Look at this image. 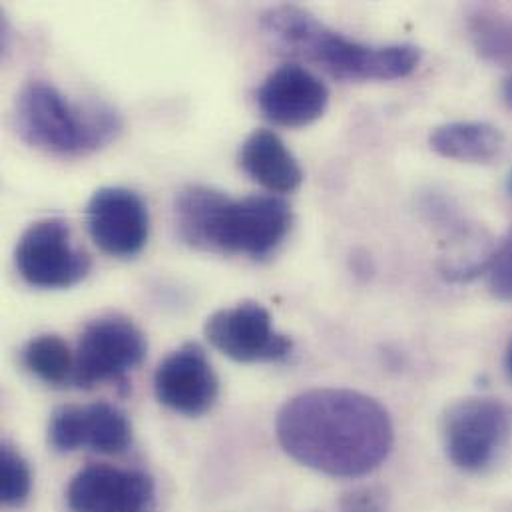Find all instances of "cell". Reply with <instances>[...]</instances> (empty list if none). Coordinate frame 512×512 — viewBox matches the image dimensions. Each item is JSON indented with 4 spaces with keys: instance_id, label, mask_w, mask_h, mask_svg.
<instances>
[{
    "instance_id": "6da1fadb",
    "label": "cell",
    "mask_w": 512,
    "mask_h": 512,
    "mask_svg": "<svg viewBox=\"0 0 512 512\" xmlns=\"http://www.w3.org/2000/svg\"><path fill=\"white\" fill-rule=\"evenodd\" d=\"M277 439L297 463L329 477H363L393 447L387 409L351 389H311L283 405Z\"/></svg>"
},
{
    "instance_id": "7a4b0ae2",
    "label": "cell",
    "mask_w": 512,
    "mask_h": 512,
    "mask_svg": "<svg viewBox=\"0 0 512 512\" xmlns=\"http://www.w3.org/2000/svg\"><path fill=\"white\" fill-rule=\"evenodd\" d=\"M176 222L182 240L196 250L263 259L283 244L293 214L273 194L234 200L212 186L192 184L176 196Z\"/></svg>"
},
{
    "instance_id": "3957f363",
    "label": "cell",
    "mask_w": 512,
    "mask_h": 512,
    "mask_svg": "<svg viewBox=\"0 0 512 512\" xmlns=\"http://www.w3.org/2000/svg\"><path fill=\"white\" fill-rule=\"evenodd\" d=\"M261 30L283 54L311 62L343 82L405 78L421 60V50L413 44L373 46L351 40L295 4L265 10Z\"/></svg>"
},
{
    "instance_id": "277c9868",
    "label": "cell",
    "mask_w": 512,
    "mask_h": 512,
    "mask_svg": "<svg viewBox=\"0 0 512 512\" xmlns=\"http://www.w3.org/2000/svg\"><path fill=\"white\" fill-rule=\"evenodd\" d=\"M14 128L36 150L84 156L118 138L122 116L106 102H76L44 80H30L16 94Z\"/></svg>"
},
{
    "instance_id": "5b68a950",
    "label": "cell",
    "mask_w": 512,
    "mask_h": 512,
    "mask_svg": "<svg viewBox=\"0 0 512 512\" xmlns=\"http://www.w3.org/2000/svg\"><path fill=\"white\" fill-rule=\"evenodd\" d=\"M511 435V411L497 399H465L451 405L443 417L447 457L465 473L487 471L505 451Z\"/></svg>"
},
{
    "instance_id": "8992f818",
    "label": "cell",
    "mask_w": 512,
    "mask_h": 512,
    "mask_svg": "<svg viewBox=\"0 0 512 512\" xmlns=\"http://www.w3.org/2000/svg\"><path fill=\"white\" fill-rule=\"evenodd\" d=\"M148 351L144 333L126 317L94 319L80 335L74 353L72 385L92 389L108 381H124Z\"/></svg>"
},
{
    "instance_id": "52a82bcc",
    "label": "cell",
    "mask_w": 512,
    "mask_h": 512,
    "mask_svg": "<svg viewBox=\"0 0 512 512\" xmlns=\"http://www.w3.org/2000/svg\"><path fill=\"white\" fill-rule=\"evenodd\" d=\"M14 263L20 277L38 289H68L90 271V256L72 240L70 224L44 218L20 236Z\"/></svg>"
},
{
    "instance_id": "ba28073f",
    "label": "cell",
    "mask_w": 512,
    "mask_h": 512,
    "mask_svg": "<svg viewBox=\"0 0 512 512\" xmlns=\"http://www.w3.org/2000/svg\"><path fill=\"white\" fill-rule=\"evenodd\" d=\"M204 331L220 353L240 363L281 361L293 351V341L273 329L271 315L256 301L216 311Z\"/></svg>"
},
{
    "instance_id": "9c48e42d",
    "label": "cell",
    "mask_w": 512,
    "mask_h": 512,
    "mask_svg": "<svg viewBox=\"0 0 512 512\" xmlns=\"http://www.w3.org/2000/svg\"><path fill=\"white\" fill-rule=\"evenodd\" d=\"M86 226L92 242L108 256H138L150 236V214L144 200L120 186L100 188L86 206Z\"/></svg>"
},
{
    "instance_id": "30bf717a",
    "label": "cell",
    "mask_w": 512,
    "mask_h": 512,
    "mask_svg": "<svg viewBox=\"0 0 512 512\" xmlns=\"http://www.w3.org/2000/svg\"><path fill=\"white\" fill-rule=\"evenodd\" d=\"M154 391L164 407L200 417L216 405L220 381L206 351L198 343H186L158 365Z\"/></svg>"
},
{
    "instance_id": "8fae6325",
    "label": "cell",
    "mask_w": 512,
    "mask_h": 512,
    "mask_svg": "<svg viewBox=\"0 0 512 512\" xmlns=\"http://www.w3.org/2000/svg\"><path fill=\"white\" fill-rule=\"evenodd\" d=\"M66 501L72 512H154L156 487L142 471L92 465L72 479Z\"/></svg>"
},
{
    "instance_id": "7c38bea8",
    "label": "cell",
    "mask_w": 512,
    "mask_h": 512,
    "mask_svg": "<svg viewBox=\"0 0 512 512\" xmlns=\"http://www.w3.org/2000/svg\"><path fill=\"white\" fill-rule=\"evenodd\" d=\"M329 104V90L321 78L299 64L273 70L257 90L263 118L277 126L301 128L319 120Z\"/></svg>"
},
{
    "instance_id": "4fadbf2b",
    "label": "cell",
    "mask_w": 512,
    "mask_h": 512,
    "mask_svg": "<svg viewBox=\"0 0 512 512\" xmlns=\"http://www.w3.org/2000/svg\"><path fill=\"white\" fill-rule=\"evenodd\" d=\"M242 170L271 194H291L303 182V170L283 140L271 130H254L240 148Z\"/></svg>"
},
{
    "instance_id": "5bb4252c",
    "label": "cell",
    "mask_w": 512,
    "mask_h": 512,
    "mask_svg": "<svg viewBox=\"0 0 512 512\" xmlns=\"http://www.w3.org/2000/svg\"><path fill=\"white\" fill-rule=\"evenodd\" d=\"M429 144L443 158L487 164L501 156L505 136L489 122H451L439 126L431 134Z\"/></svg>"
},
{
    "instance_id": "9a60e30c",
    "label": "cell",
    "mask_w": 512,
    "mask_h": 512,
    "mask_svg": "<svg viewBox=\"0 0 512 512\" xmlns=\"http://www.w3.org/2000/svg\"><path fill=\"white\" fill-rule=\"evenodd\" d=\"M82 447L100 455H120L132 445V425L114 405L100 401L80 407Z\"/></svg>"
},
{
    "instance_id": "2e32d148",
    "label": "cell",
    "mask_w": 512,
    "mask_h": 512,
    "mask_svg": "<svg viewBox=\"0 0 512 512\" xmlns=\"http://www.w3.org/2000/svg\"><path fill=\"white\" fill-rule=\"evenodd\" d=\"M469 30L485 60L512 68V20L507 14L491 6H477L469 14Z\"/></svg>"
},
{
    "instance_id": "e0dca14e",
    "label": "cell",
    "mask_w": 512,
    "mask_h": 512,
    "mask_svg": "<svg viewBox=\"0 0 512 512\" xmlns=\"http://www.w3.org/2000/svg\"><path fill=\"white\" fill-rule=\"evenodd\" d=\"M24 367L48 385L72 383L74 353L58 335H40L22 349Z\"/></svg>"
},
{
    "instance_id": "ac0fdd59",
    "label": "cell",
    "mask_w": 512,
    "mask_h": 512,
    "mask_svg": "<svg viewBox=\"0 0 512 512\" xmlns=\"http://www.w3.org/2000/svg\"><path fill=\"white\" fill-rule=\"evenodd\" d=\"M32 489L30 467L24 457L10 445L0 451V499L6 507H20L26 503Z\"/></svg>"
},
{
    "instance_id": "d6986e66",
    "label": "cell",
    "mask_w": 512,
    "mask_h": 512,
    "mask_svg": "<svg viewBox=\"0 0 512 512\" xmlns=\"http://www.w3.org/2000/svg\"><path fill=\"white\" fill-rule=\"evenodd\" d=\"M487 271L491 291L503 301H512V230L507 240L491 256Z\"/></svg>"
},
{
    "instance_id": "ffe728a7",
    "label": "cell",
    "mask_w": 512,
    "mask_h": 512,
    "mask_svg": "<svg viewBox=\"0 0 512 512\" xmlns=\"http://www.w3.org/2000/svg\"><path fill=\"white\" fill-rule=\"evenodd\" d=\"M341 512H389V497L381 487H357L339 501Z\"/></svg>"
},
{
    "instance_id": "44dd1931",
    "label": "cell",
    "mask_w": 512,
    "mask_h": 512,
    "mask_svg": "<svg viewBox=\"0 0 512 512\" xmlns=\"http://www.w3.org/2000/svg\"><path fill=\"white\" fill-rule=\"evenodd\" d=\"M503 96H505V102L509 104V108H512V74L507 78L505 82V88H503Z\"/></svg>"
},
{
    "instance_id": "7402d4cb",
    "label": "cell",
    "mask_w": 512,
    "mask_h": 512,
    "mask_svg": "<svg viewBox=\"0 0 512 512\" xmlns=\"http://www.w3.org/2000/svg\"><path fill=\"white\" fill-rule=\"evenodd\" d=\"M507 369H509V375L512 377V341L509 345V351H507Z\"/></svg>"
},
{
    "instance_id": "603a6c76",
    "label": "cell",
    "mask_w": 512,
    "mask_h": 512,
    "mask_svg": "<svg viewBox=\"0 0 512 512\" xmlns=\"http://www.w3.org/2000/svg\"><path fill=\"white\" fill-rule=\"evenodd\" d=\"M509 188H511V192H512V176H511V182H509Z\"/></svg>"
}]
</instances>
